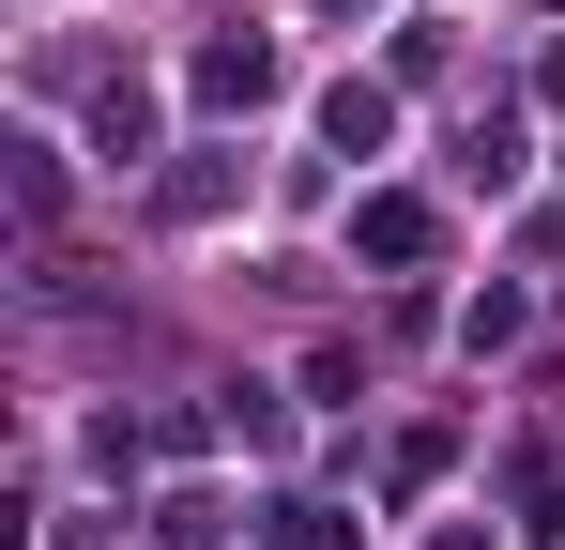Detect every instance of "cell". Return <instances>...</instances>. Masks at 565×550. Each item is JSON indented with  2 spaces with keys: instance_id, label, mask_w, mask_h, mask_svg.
Segmentation results:
<instances>
[{
  "instance_id": "6da1fadb",
  "label": "cell",
  "mask_w": 565,
  "mask_h": 550,
  "mask_svg": "<svg viewBox=\"0 0 565 550\" xmlns=\"http://www.w3.org/2000/svg\"><path fill=\"white\" fill-rule=\"evenodd\" d=\"M352 245H382V261H428V199H367V214H352Z\"/></svg>"
},
{
  "instance_id": "7a4b0ae2",
  "label": "cell",
  "mask_w": 565,
  "mask_h": 550,
  "mask_svg": "<svg viewBox=\"0 0 565 550\" xmlns=\"http://www.w3.org/2000/svg\"><path fill=\"white\" fill-rule=\"evenodd\" d=\"M321 138H337V154H382L397 107H382V92H321Z\"/></svg>"
}]
</instances>
